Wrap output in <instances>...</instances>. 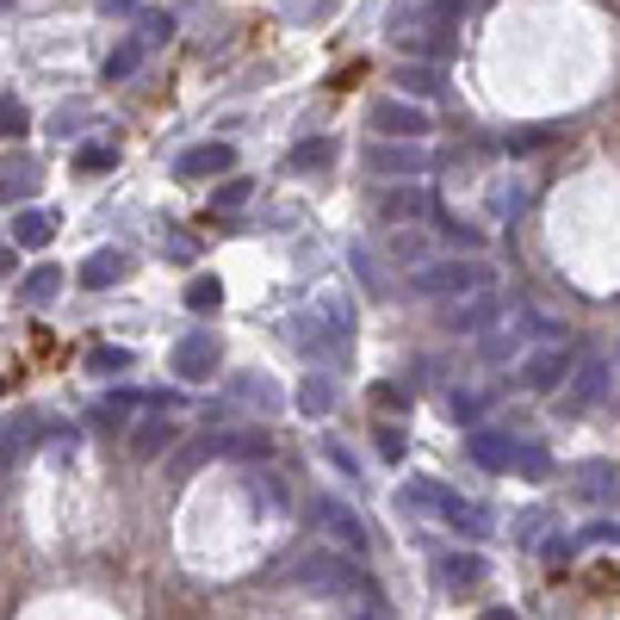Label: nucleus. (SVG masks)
<instances>
[{
    "label": "nucleus",
    "instance_id": "obj_23",
    "mask_svg": "<svg viewBox=\"0 0 620 620\" xmlns=\"http://www.w3.org/2000/svg\"><path fill=\"white\" fill-rule=\"evenodd\" d=\"M236 397L255 403L261 416H273V410H279V385L267 379V372H242V379H236Z\"/></svg>",
    "mask_w": 620,
    "mask_h": 620
},
{
    "label": "nucleus",
    "instance_id": "obj_8",
    "mask_svg": "<svg viewBox=\"0 0 620 620\" xmlns=\"http://www.w3.org/2000/svg\"><path fill=\"white\" fill-rule=\"evenodd\" d=\"M360 168L385 174V180H416V174H428V149L422 143H366Z\"/></svg>",
    "mask_w": 620,
    "mask_h": 620
},
{
    "label": "nucleus",
    "instance_id": "obj_40",
    "mask_svg": "<svg viewBox=\"0 0 620 620\" xmlns=\"http://www.w3.org/2000/svg\"><path fill=\"white\" fill-rule=\"evenodd\" d=\"M447 410H453L459 422H478V416H484V397H478V391H453Z\"/></svg>",
    "mask_w": 620,
    "mask_h": 620
},
{
    "label": "nucleus",
    "instance_id": "obj_51",
    "mask_svg": "<svg viewBox=\"0 0 620 620\" xmlns=\"http://www.w3.org/2000/svg\"><path fill=\"white\" fill-rule=\"evenodd\" d=\"M354 620H379V614H354Z\"/></svg>",
    "mask_w": 620,
    "mask_h": 620
},
{
    "label": "nucleus",
    "instance_id": "obj_36",
    "mask_svg": "<svg viewBox=\"0 0 620 620\" xmlns=\"http://www.w3.org/2000/svg\"><path fill=\"white\" fill-rule=\"evenodd\" d=\"M25 106H19L13 93H0V137H25Z\"/></svg>",
    "mask_w": 620,
    "mask_h": 620
},
{
    "label": "nucleus",
    "instance_id": "obj_46",
    "mask_svg": "<svg viewBox=\"0 0 620 620\" xmlns=\"http://www.w3.org/2000/svg\"><path fill=\"white\" fill-rule=\"evenodd\" d=\"M379 403H385V410H410V391H397V385H379Z\"/></svg>",
    "mask_w": 620,
    "mask_h": 620
},
{
    "label": "nucleus",
    "instance_id": "obj_1",
    "mask_svg": "<svg viewBox=\"0 0 620 620\" xmlns=\"http://www.w3.org/2000/svg\"><path fill=\"white\" fill-rule=\"evenodd\" d=\"M484 286H496V273L478 255H447V261L410 267V292L416 298H472V292H484Z\"/></svg>",
    "mask_w": 620,
    "mask_h": 620
},
{
    "label": "nucleus",
    "instance_id": "obj_15",
    "mask_svg": "<svg viewBox=\"0 0 620 620\" xmlns=\"http://www.w3.org/2000/svg\"><path fill=\"white\" fill-rule=\"evenodd\" d=\"M217 453H224V434H199V441H186V447L168 453V484H186L199 465H211Z\"/></svg>",
    "mask_w": 620,
    "mask_h": 620
},
{
    "label": "nucleus",
    "instance_id": "obj_34",
    "mask_svg": "<svg viewBox=\"0 0 620 620\" xmlns=\"http://www.w3.org/2000/svg\"><path fill=\"white\" fill-rule=\"evenodd\" d=\"M112 162H118V149H112V143H87V149L75 155V168H81V174H106Z\"/></svg>",
    "mask_w": 620,
    "mask_h": 620
},
{
    "label": "nucleus",
    "instance_id": "obj_44",
    "mask_svg": "<svg viewBox=\"0 0 620 620\" xmlns=\"http://www.w3.org/2000/svg\"><path fill=\"white\" fill-rule=\"evenodd\" d=\"M379 453H385V459H403V428L397 422H379Z\"/></svg>",
    "mask_w": 620,
    "mask_h": 620
},
{
    "label": "nucleus",
    "instance_id": "obj_11",
    "mask_svg": "<svg viewBox=\"0 0 620 620\" xmlns=\"http://www.w3.org/2000/svg\"><path fill=\"white\" fill-rule=\"evenodd\" d=\"M428 186H410V180H403V186H391V193H385V199H379V217H385V224H397V230H416V224H422V217H428Z\"/></svg>",
    "mask_w": 620,
    "mask_h": 620
},
{
    "label": "nucleus",
    "instance_id": "obj_13",
    "mask_svg": "<svg viewBox=\"0 0 620 620\" xmlns=\"http://www.w3.org/2000/svg\"><path fill=\"white\" fill-rule=\"evenodd\" d=\"M236 168V149L230 143H199V149H186L180 162H174V174L180 180H211V174H230Z\"/></svg>",
    "mask_w": 620,
    "mask_h": 620
},
{
    "label": "nucleus",
    "instance_id": "obj_39",
    "mask_svg": "<svg viewBox=\"0 0 620 620\" xmlns=\"http://www.w3.org/2000/svg\"><path fill=\"white\" fill-rule=\"evenodd\" d=\"M509 472H521V478H540V472H546V453L540 447H515L509 453Z\"/></svg>",
    "mask_w": 620,
    "mask_h": 620
},
{
    "label": "nucleus",
    "instance_id": "obj_48",
    "mask_svg": "<svg viewBox=\"0 0 620 620\" xmlns=\"http://www.w3.org/2000/svg\"><path fill=\"white\" fill-rule=\"evenodd\" d=\"M100 7H106V13H131V7H137V0H100Z\"/></svg>",
    "mask_w": 620,
    "mask_h": 620
},
{
    "label": "nucleus",
    "instance_id": "obj_10",
    "mask_svg": "<svg viewBox=\"0 0 620 620\" xmlns=\"http://www.w3.org/2000/svg\"><path fill=\"white\" fill-rule=\"evenodd\" d=\"M217 360H224L217 335H180V341H174V354H168V366H174V379L199 385V379H211V372H217Z\"/></svg>",
    "mask_w": 620,
    "mask_h": 620
},
{
    "label": "nucleus",
    "instance_id": "obj_37",
    "mask_svg": "<svg viewBox=\"0 0 620 620\" xmlns=\"http://www.w3.org/2000/svg\"><path fill=\"white\" fill-rule=\"evenodd\" d=\"M131 366V348H93L87 354V372H100V379H106V372H124Z\"/></svg>",
    "mask_w": 620,
    "mask_h": 620
},
{
    "label": "nucleus",
    "instance_id": "obj_22",
    "mask_svg": "<svg viewBox=\"0 0 620 620\" xmlns=\"http://www.w3.org/2000/svg\"><path fill=\"white\" fill-rule=\"evenodd\" d=\"M50 236H56V217L50 211H19L13 217V242L19 248H50Z\"/></svg>",
    "mask_w": 620,
    "mask_h": 620
},
{
    "label": "nucleus",
    "instance_id": "obj_26",
    "mask_svg": "<svg viewBox=\"0 0 620 620\" xmlns=\"http://www.w3.org/2000/svg\"><path fill=\"white\" fill-rule=\"evenodd\" d=\"M56 292H62V267H31L25 286H19V298H25V304H50Z\"/></svg>",
    "mask_w": 620,
    "mask_h": 620
},
{
    "label": "nucleus",
    "instance_id": "obj_17",
    "mask_svg": "<svg viewBox=\"0 0 620 620\" xmlns=\"http://www.w3.org/2000/svg\"><path fill=\"white\" fill-rule=\"evenodd\" d=\"M397 87H403V100H434V93L447 87V69H441V62H403L397 69Z\"/></svg>",
    "mask_w": 620,
    "mask_h": 620
},
{
    "label": "nucleus",
    "instance_id": "obj_24",
    "mask_svg": "<svg viewBox=\"0 0 620 620\" xmlns=\"http://www.w3.org/2000/svg\"><path fill=\"white\" fill-rule=\"evenodd\" d=\"M298 410H304V416H329V410H335V385H329L323 372H310L304 385H298Z\"/></svg>",
    "mask_w": 620,
    "mask_h": 620
},
{
    "label": "nucleus",
    "instance_id": "obj_41",
    "mask_svg": "<svg viewBox=\"0 0 620 620\" xmlns=\"http://www.w3.org/2000/svg\"><path fill=\"white\" fill-rule=\"evenodd\" d=\"M211 205H217V211H236V205H248V180H224L211 193Z\"/></svg>",
    "mask_w": 620,
    "mask_h": 620
},
{
    "label": "nucleus",
    "instance_id": "obj_7",
    "mask_svg": "<svg viewBox=\"0 0 620 620\" xmlns=\"http://www.w3.org/2000/svg\"><path fill=\"white\" fill-rule=\"evenodd\" d=\"M608 379H614V366H608L602 348H589V354H577L571 379H565V410H589V403H602L608 397Z\"/></svg>",
    "mask_w": 620,
    "mask_h": 620
},
{
    "label": "nucleus",
    "instance_id": "obj_27",
    "mask_svg": "<svg viewBox=\"0 0 620 620\" xmlns=\"http://www.w3.org/2000/svg\"><path fill=\"white\" fill-rule=\"evenodd\" d=\"M521 323H509V329H496V335L490 341H484V366H503V360H515V354H521Z\"/></svg>",
    "mask_w": 620,
    "mask_h": 620
},
{
    "label": "nucleus",
    "instance_id": "obj_38",
    "mask_svg": "<svg viewBox=\"0 0 620 620\" xmlns=\"http://www.w3.org/2000/svg\"><path fill=\"white\" fill-rule=\"evenodd\" d=\"M137 410V391H112V397H100V422H124Z\"/></svg>",
    "mask_w": 620,
    "mask_h": 620
},
{
    "label": "nucleus",
    "instance_id": "obj_9",
    "mask_svg": "<svg viewBox=\"0 0 620 620\" xmlns=\"http://www.w3.org/2000/svg\"><path fill=\"white\" fill-rule=\"evenodd\" d=\"M496 317H503V298L484 286V292H472V298H453V304L441 310V329H447V335H484V329H496Z\"/></svg>",
    "mask_w": 620,
    "mask_h": 620
},
{
    "label": "nucleus",
    "instance_id": "obj_4",
    "mask_svg": "<svg viewBox=\"0 0 620 620\" xmlns=\"http://www.w3.org/2000/svg\"><path fill=\"white\" fill-rule=\"evenodd\" d=\"M366 131L372 137H391V143H416V137H428L434 131V118H428V106H416V100H372L366 106Z\"/></svg>",
    "mask_w": 620,
    "mask_h": 620
},
{
    "label": "nucleus",
    "instance_id": "obj_31",
    "mask_svg": "<svg viewBox=\"0 0 620 620\" xmlns=\"http://www.w3.org/2000/svg\"><path fill=\"white\" fill-rule=\"evenodd\" d=\"M248 503H255V509H286V490H279V478L248 472Z\"/></svg>",
    "mask_w": 620,
    "mask_h": 620
},
{
    "label": "nucleus",
    "instance_id": "obj_45",
    "mask_svg": "<svg viewBox=\"0 0 620 620\" xmlns=\"http://www.w3.org/2000/svg\"><path fill=\"white\" fill-rule=\"evenodd\" d=\"M540 521H546V509H527V515H521V521H515V540H521V546H527V540H534V527H540Z\"/></svg>",
    "mask_w": 620,
    "mask_h": 620
},
{
    "label": "nucleus",
    "instance_id": "obj_30",
    "mask_svg": "<svg viewBox=\"0 0 620 620\" xmlns=\"http://www.w3.org/2000/svg\"><path fill=\"white\" fill-rule=\"evenodd\" d=\"M137 62H143V44L137 38H124L118 50L106 56V81H124V75H137Z\"/></svg>",
    "mask_w": 620,
    "mask_h": 620
},
{
    "label": "nucleus",
    "instance_id": "obj_16",
    "mask_svg": "<svg viewBox=\"0 0 620 620\" xmlns=\"http://www.w3.org/2000/svg\"><path fill=\"white\" fill-rule=\"evenodd\" d=\"M124 267H131V255H124V248H93L87 261H81V286H87V292H106L112 279H124Z\"/></svg>",
    "mask_w": 620,
    "mask_h": 620
},
{
    "label": "nucleus",
    "instance_id": "obj_49",
    "mask_svg": "<svg viewBox=\"0 0 620 620\" xmlns=\"http://www.w3.org/2000/svg\"><path fill=\"white\" fill-rule=\"evenodd\" d=\"M7 267H13V255H0V273H7Z\"/></svg>",
    "mask_w": 620,
    "mask_h": 620
},
{
    "label": "nucleus",
    "instance_id": "obj_43",
    "mask_svg": "<svg viewBox=\"0 0 620 620\" xmlns=\"http://www.w3.org/2000/svg\"><path fill=\"white\" fill-rule=\"evenodd\" d=\"M614 540H620L614 521H596V527H583V534H577V546H614Z\"/></svg>",
    "mask_w": 620,
    "mask_h": 620
},
{
    "label": "nucleus",
    "instance_id": "obj_32",
    "mask_svg": "<svg viewBox=\"0 0 620 620\" xmlns=\"http://www.w3.org/2000/svg\"><path fill=\"white\" fill-rule=\"evenodd\" d=\"M217 304H224V286H217L211 273H199L186 286V310H217Z\"/></svg>",
    "mask_w": 620,
    "mask_h": 620
},
{
    "label": "nucleus",
    "instance_id": "obj_25",
    "mask_svg": "<svg viewBox=\"0 0 620 620\" xmlns=\"http://www.w3.org/2000/svg\"><path fill=\"white\" fill-rule=\"evenodd\" d=\"M31 186H38V162H31V155H13V162L0 168V193H7V199H25Z\"/></svg>",
    "mask_w": 620,
    "mask_h": 620
},
{
    "label": "nucleus",
    "instance_id": "obj_35",
    "mask_svg": "<svg viewBox=\"0 0 620 620\" xmlns=\"http://www.w3.org/2000/svg\"><path fill=\"white\" fill-rule=\"evenodd\" d=\"M391 255L422 267V255H428V236H422V230H397V236H391Z\"/></svg>",
    "mask_w": 620,
    "mask_h": 620
},
{
    "label": "nucleus",
    "instance_id": "obj_2",
    "mask_svg": "<svg viewBox=\"0 0 620 620\" xmlns=\"http://www.w3.org/2000/svg\"><path fill=\"white\" fill-rule=\"evenodd\" d=\"M286 583L304 589V596H348V589L360 583V571L341 552H304L286 565Z\"/></svg>",
    "mask_w": 620,
    "mask_h": 620
},
{
    "label": "nucleus",
    "instance_id": "obj_42",
    "mask_svg": "<svg viewBox=\"0 0 620 620\" xmlns=\"http://www.w3.org/2000/svg\"><path fill=\"white\" fill-rule=\"evenodd\" d=\"M602 490H614V472L608 465H583V496H602Z\"/></svg>",
    "mask_w": 620,
    "mask_h": 620
},
{
    "label": "nucleus",
    "instance_id": "obj_28",
    "mask_svg": "<svg viewBox=\"0 0 620 620\" xmlns=\"http://www.w3.org/2000/svg\"><path fill=\"white\" fill-rule=\"evenodd\" d=\"M335 162V137H304L292 149V168H329Z\"/></svg>",
    "mask_w": 620,
    "mask_h": 620
},
{
    "label": "nucleus",
    "instance_id": "obj_18",
    "mask_svg": "<svg viewBox=\"0 0 620 620\" xmlns=\"http://www.w3.org/2000/svg\"><path fill=\"white\" fill-rule=\"evenodd\" d=\"M465 447H472V459L484 465V472H509V453H515V441L503 428H472V441H465Z\"/></svg>",
    "mask_w": 620,
    "mask_h": 620
},
{
    "label": "nucleus",
    "instance_id": "obj_33",
    "mask_svg": "<svg viewBox=\"0 0 620 620\" xmlns=\"http://www.w3.org/2000/svg\"><path fill=\"white\" fill-rule=\"evenodd\" d=\"M273 441H267L261 428H242V434H224V453H236V459H255V453H267Z\"/></svg>",
    "mask_w": 620,
    "mask_h": 620
},
{
    "label": "nucleus",
    "instance_id": "obj_29",
    "mask_svg": "<svg viewBox=\"0 0 620 620\" xmlns=\"http://www.w3.org/2000/svg\"><path fill=\"white\" fill-rule=\"evenodd\" d=\"M131 38H137L143 50H149V44H168V38H174V13H155V7H149V13L137 19V31H131Z\"/></svg>",
    "mask_w": 620,
    "mask_h": 620
},
{
    "label": "nucleus",
    "instance_id": "obj_47",
    "mask_svg": "<svg viewBox=\"0 0 620 620\" xmlns=\"http://www.w3.org/2000/svg\"><path fill=\"white\" fill-rule=\"evenodd\" d=\"M478 620H521V614H515V608H484Z\"/></svg>",
    "mask_w": 620,
    "mask_h": 620
},
{
    "label": "nucleus",
    "instance_id": "obj_3",
    "mask_svg": "<svg viewBox=\"0 0 620 620\" xmlns=\"http://www.w3.org/2000/svg\"><path fill=\"white\" fill-rule=\"evenodd\" d=\"M348 329H354L348 304H341V298H323V304L304 317V335L298 341H304V354H317V360L335 366V360H348Z\"/></svg>",
    "mask_w": 620,
    "mask_h": 620
},
{
    "label": "nucleus",
    "instance_id": "obj_50",
    "mask_svg": "<svg viewBox=\"0 0 620 620\" xmlns=\"http://www.w3.org/2000/svg\"><path fill=\"white\" fill-rule=\"evenodd\" d=\"M614 379H620V348H614Z\"/></svg>",
    "mask_w": 620,
    "mask_h": 620
},
{
    "label": "nucleus",
    "instance_id": "obj_5",
    "mask_svg": "<svg viewBox=\"0 0 620 620\" xmlns=\"http://www.w3.org/2000/svg\"><path fill=\"white\" fill-rule=\"evenodd\" d=\"M577 354L565 348V341H546V348H534V354H521V366H515V385L521 391H558L565 379H571Z\"/></svg>",
    "mask_w": 620,
    "mask_h": 620
},
{
    "label": "nucleus",
    "instance_id": "obj_20",
    "mask_svg": "<svg viewBox=\"0 0 620 620\" xmlns=\"http://www.w3.org/2000/svg\"><path fill=\"white\" fill-rule=\"evenodd\" d=\"M174 447V422L168 416H143L137 428H131V453L137 459H155V453H168Z\"/></svg>",
    "mask_w": 620,
    "mask_h": 620
},
{
    "label": "nucleus",
    "instance_id": "obj_19",
    "mask_svg": "<svg viewBox=\"0 0 620 620\" xmlns=\"http://www.w3.org/2000/svg\"><path fill=\"white\" fill-rule=\"evenodd\" d=\"M441 521L459 527V534H490V509L472 503V496H453V490H447V503H441Z\"/></svg>",
    "mask_w": 620,
    "mask_h": 620
},
{
    "label": "nucleus",
    "instance_id": "obj_6",
    "mask_svg": "<svg viewBox=\"0 0 620 620\" xmlns=\"http://www.w3.org/2000/svg\"><path fill=\"white\" fill-rule=\"evenodd\" d=\"M310 521L323 527L335 546H348V552H366V540H372V527L360 521V509H348L341 496H310Z\"/></svg>",
    "mask_w": 620,
    "mask_h": 620
},
{
    "label": "nucleus",
    "instance_id": "obj_12",
    "mask_svg": "<svg viewBox=\"0 0 620 620\" xmlns=\"http://www.w3.org/2000/svg\"><path fill=\"white\" fill-rule=\"evenodd\" d=\"M38 428H44V422L31 416V410H13V416L0 422V472H7V465H19L31 447H38Z\"/></svg>",
    "mask_w": 620,
    "mask_h": 620
},
{
    "label": "nucleus",
    "instance_id": "obj_14",
    "mask_svg": "<svg viewBox=\"0 0 620 620\" xmlns=\"http://www.w3.org/2000/svg\"><path fill=\"white\" fill-rule=\"evenodd\" d=\"M434 577H441V589H447V596H472V589H478L484 577H490V565H484L478 552H447Z\"/></svg>",
    "mask_w": 620,
    "mask_h": 620
},
{
    "label": "nucleus",
    "instance_id": "obj_21",
    "mask_svg": "<svg viewBox=\"0 0 620 620\" xmlns=\"http://www.w3.org/2000/svg\"><path fill=\"white\" fill-rule=\"evenodd\" d=\"M441 503H447V490H441L434 478H410L397 490V509L403 515H441Z\"/></svg>",
    "mask_w": 620,
    "mask_h": 620
}]
</instances>
